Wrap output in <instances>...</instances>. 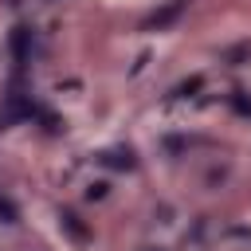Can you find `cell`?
I'll use <instances>...</instances> for the list:
<instances>
[{
  "label": "cell",
  "mask_w": 251,
  "mask_h": 251,
  "mask_svg": "<svg viewBox=\"0 0 251 251\" xmlns=\"http://www.w3.org/2000/svg\"><path fill=\"white\" fill-rule=\"evenodd\" d=\"M102 161L114 165V169H133V153H129V149H110Z\"/></svg>",
  "instance_id": "3957f363"
},
{
  "label": "cell",
  "mask_w": 251,
  "mask_h": 251,
  "mask_svg": "<svg viewBox=\"0 0 251 251\" xmlns=\"http://www.w3.org/2000/svg\"><path fill=\"white\" fill-rule=\"evenodd\" d=\"M31 102L27 98H20V94H12L8 102H4V110H0V129H8L12 122H20V118H31Z\"/></svg>",
  "instance_id": "6da1fadb"
},
{
  "label": "cell",
  "mask_w": 251,
  "mask_h": 251,
  "mask_svg": "<svg viewBox=\"0 0 251 251\" xmlns=\"http://www.w3.org/2000/svg\"><path fill=\"white\" fill-rule=\"evenodd\" d=\"M184 4H188V0H173L169 8H161V12L145 16V24H141V27H145V31H153V27H165V24H173V20H176V16L184 12Z\"/></svg>",
  "instance_id": "7a4b0ae2"
},
{
  "label": "cell",
  "mask_w": 251,
  "mask_h": 251,
  "mask_svg": "<svg viewBox=\"0 0 251 251\" xmlns=\"http://www.w3.org/2000/svg\"><path fill=\"white\" fill-rule=\"evenodd\" d=\"M12 47H16V59H24V55H27V27H16Z\"/></svg>",
  "instance_id": "277c9868"
}]
</instances>
